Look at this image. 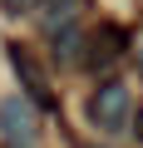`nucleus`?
I'll return each instance as SVG.
<instances>
[{
    "label": "nucleus",
    "mask_w": 143,
    "mask_h": 148,
    "mask_svg": "<svg viewBox=\"0 0 143 148\" xmlns=\"http://www.w3.org/2000/svg\"><path fill=\"white\" fill-rule=\"evenodd\" d=\"M10 69H15V79H20V89H25V99H30V104L54 109L49 74H44V64L35 59V49H30V45H10Z\"/></svg>",
    "instance_id": "f257e3e1"
},
{
    "label": "nucleus",
    "mask_w": 143,
    "mask_h": 148,
    "mask_svg": "<svg viewBox=\"0 0 143 148\" xmlns=\"http://www.w3.org/2000/svg\"><path fill=\"white\" fill-rule=\"evenodd\" d=\"M89 119H94V128L118 133V128L128 123V84H123V79L99 84V89L89 94Z\"/></svg>",
    "instance_id": "f03ea898"
},
{
    "label": "nucleus",
    "mask_w": 143,
    "mask_h": 148,
    "mask_svg": "<svg viewBox=\"0 0 143 148\" xmlns=\"http://www.w3.org/2000/svg\"><path fill=\"white\" fill-rule=\"evenodd\" d=\"M0 138L10 148H35V119L20 99H5L0 104Z\"/></svg>",
    "instance_id": "7ed1b4c3"
},
{
    "label": "nucleus",
    "mask_w": 143,
    "mask_h": 148,
    "mask_svg": "<svg viewBox=\"0 0 143 148\" xmlns=\"http://www.w3.org/2000/svg\"><path fill=\"white\" fill-rule=\"evenodd\" d=\"M118 49H123V30L118 25H99L94 35H89V54H84V64H114L118 59Z\"/></svg>",
    "instance_id": "20e7f679"
},
{
    "label": "nucleus",
    "mask_w": 143,
    "mask_h": 148,
    "mask_svg": "<svg viewBox=\"0 0 143 148\" xmlns=\"http://www.w3.org/2000/svg\"><path fill=\"white\" fill-rule=\"evenodd\" d=\"M89 5V0H35V10H44V15H54L59 25H69V20H74L79 10Z\"/></svg>",
    "instance_id": "39448f33"
},
{
    "label": "nucleus",
    "mask_w": 143,
    "mask_h": 148,
    "mask_svg": "<svg viewBox=\"0 0 143 148\" xmlns=\"http://www.w3.org/2000/svg\"><path fill=\"white\" fill-rule=\"evenodd\" d=\"M138 133H143V109H138Z\"/></svg>",
    "instance_id": "423d86ee"
}]
</instances>
